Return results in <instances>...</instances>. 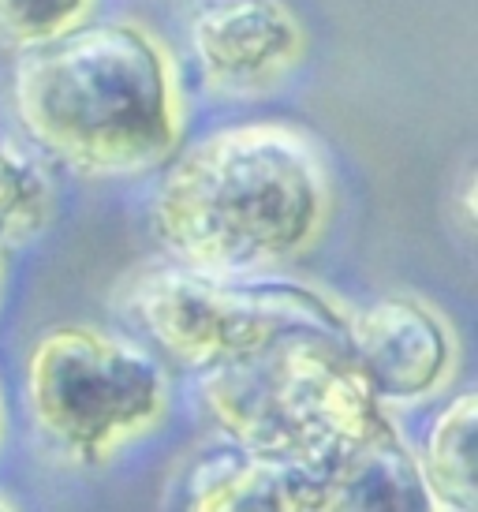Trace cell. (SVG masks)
<instances>
[{
    "label": "cell",
    "mask_w": 478,
    "mask_h": 512,
    "mask_svg": "<svg viewBox=\"0 0 478 512\" xmlns=\"http://www.w3.org/2000/svg\"><path fill=\"white\" fill-rule=\"evenodd\" d=\"M333 210L322 143L296 124L251 120L180 143L157 176L150 228L183 270L254 281L307 258Z\"/></svg>",
    "instance_id": "1"
},
{
    "label": "cell",
    "mask_w": 478,
    "mask_h": 512,
    "mask_svg": "<svg viewBox=\"0 0 478 512\" xmlns=\"http://www.w3.org/2000/svg\"><path fill=\"white\" fill-rule=\"evenodd\" d=\"M8 98L27 143L86 180L161 169L187 135L180 60L139 19L83 23L23 49Z\"/></svg>",
    "instance_id": "2"
},
{
    "label": "cell",
    "mask_w": 478,
    "mask_h": 512,
    "mask_svg": "<svg viewBox=\"0 0 478 512\" xmlns=\"http://www.w3.org/2000/svg\"><path fill=\"white\" fill-rule=\"evenodd\" d=\"M202 408L247 453L314 475L396 427L340 337L292 329L258 356L202 370Z\"/></svg>",
    "instance_id": "3"
},
{
    "label": "cell",
    "mask_w": 478,
    "mask_h": 512,
    "mask_svg": "<svg viewBox=\"0 0 478 512\" xmlns=\"http://www.w3.org/2000/svg\"><path fill=\"white\" fill-rule=\"evenodd\" d=\"M23 400L38 441L60 464L98 471L165 423L172 389L146 348L68 322L30 344Z\"/></svg>",
    "instance_id": "4"
},
{
    "label": "cell",
    "mask_w": 478,
    "mask_h": 512,
    "mask_svg": "<svg viewBox=\"0 0 478 512\" xmlns=\"http://www.w3.org/2000/svg\"><path fill=\"white\" fill-rule=\"evenodd\" d=\"M127 311L165 356L191 370L258 356L292 329L344 341L348 326V307L318 288L277 277L225 281L176 262L142 273L127 288Z\"/></svg>",
    "instance_id": "5"
},
{
    "label": "cell",
    "mask_w": 478,
    "mask_h": 512,
    "mask_svg": "<svg viewBox=\"0 0 478 512\" xmlns=\"http://www.w3.org/2000/svg\"><path fill=\"white\" fill-rule=\"evenodd\" d=\"M187 49L210 94L254 101L303 68L310 30L288 0H206L187 23Z\"/></svg>",
    "instance_id": "6"
},
{
    "label": "cell",
    "mask_w": 478,
    "mask_h": 512,
    "mask_svg": "<svg viewBox=\"0 0 478 512\" xmlns=\"http://www.w3.org/2000/svg\"><path fill=\"white\" fill-rule=\"evenodd\" d=\"M344 348L385 408L441 393L460 356L445 314L408 292H389L348 311Z\"/></svg>",
    "instance_id": "7"
},
{
    "label": "cell",
    "mask_w": 478,
    "mask_h": 512,
    "mask_svg": "<svg viewBox=\"0 0 478 512\" xmlns=\"http://www.w3.org/2000/svg\"><path fill=\"white\" fill-rule=\"evenodd\" d=\"M172 501L195 512L277 509V512H325V483L296 464L266 460L243 445H213L198 453L176 475Z\"/></svg>",
    "instance_id": "8"
},
{
    "label": "cell",
    "mask_w": 478,
    "mask_h": 512,
    "mask_svg": "<svg viewBox=\"0 0 478 512\" xmlns=\"http://www.w3.org/2000/svg\"><path fill=\"white\" fill-rule=\"evenodd\" d=\"M325 509H430L419 456L400 430L389 427L370 438L325 475Z\"/></svg>",
    "instance_id": "9"
},
{
    "label": "cell",
    "mask_w": 478,
    "mask_h": 512,
    "mask_svg": "<svg viewBox=\"0 0 478 512\" xmlns=\"http://www.w3.org/2000/svg\"><path fill=\"white\" fill-rule=\"evenodd\" d=\"M475 430H478V397L475 389H460L456 397L434 415V423L422 438L419 471L430 509H478L475 479Z\"/></svg>",
    "instance_id": "10"
},
{
    "label": "cell",
    "mask_w": 478,
    "mask_h": 512,
    "mask_svg": "<svg viewBox=\"0 0 478 512\" xmlns=\"http://www.w3.org/2000/svg\"><path fill=\"white\" fill-rule=\"evenodd\" d=\"M60 206L53 172L30 146L0 135V247H27L53 225Z\"/></svg>",
    "instance_id": "11"
},
{
    "label": "cell",
    "mask_w": 478,
    "mask_h": 512,
    "mask_svg": "<svg viewBox=\"0 0 478 512\" xmlns=\"http://www.w3.org/2000/svg\"><path fill=\"white\" fill-rule=\"evenodd\" d=\"M98 0H0V49H38L90 23Z\"/></svg>",
    "instance_id": "12"
},
{
    "label": "cell",
    "mask_w": 478,
    "mask_h": 512,
    "mask_svg": "<svg viewBox=\"0 0 478 512\" xmlns=\"http://www.w3.org/2000/svg\"><path fill=\"white\" fill-rule=\"evenodd\" d=\"M8 255H12V251L0 247V299H4V281H8Z\"/></svg>",
    "instance_id": "13"
},
{
    "label": "cell",
    "mask_w": 478,
    "mask_h": 512,
    "mask_svg": "<svg viewBox=\"0 0 478 512\" xmlns=\"http://www.w3.org/2000/svg\"><path fill=\"white\" fill-rule=\"evenodd\" d=\"M0 509H12V501L4 498V494H0Z\"/></svg>",
    "instance_id": "14"
},
{
    "label": "cell",
    "mask_w": 478,
    "mask_h": 512,
    "mask_svg": "<svg viewBox=\"0 0 478 512\" xmlns=\"http://www.w3.org/2000/svg\"><path fill=\"white\" fill-rule=\"evenodd\" d=\"M0 434H4V404H0Z\"/></svg>",
    "instance_id": "15"
}]
</instances>
